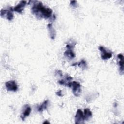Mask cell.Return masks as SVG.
I'll return each instance as SVG.
<instances>
[{
    "label": "cell",
    "mask_w": 124,
    "mask_h": 124,
    "mask_svg": "<svg viewBox=\"0 0 124 124\" xmlns=\"http://www.w3.org/2000/svg\"><path fill=\"white\" fill-rule=\"evenodd\" d=\"M32 11L36 16L46 19L49 18L52 13L51 9L44 6L41 2L38 1H35L32 7Z\"/></svg>",
    "instance_id": "obj_1"
},
{
    "label": "cell",
    "mask_w": 124,
    "mask_h": 124,
    "mask_svg": "<svg viewBox=\"0 0 124 124\" xmlns=\"http://www.w3.org/2000/svg\"><path fill=\"white\" fill-rule=\"evenodd\" d=\"M14 10L10 8L9 9H2L0 11V16L2 17H5L8 20H11L13 19L14 15L12 13V11Z\"/></svg>",
    "instance_id": "obj_2"
},
{
    "label": "cell",
    "mask_w": 124,
    "mask_h": 124,
    "mask_svg": "<svg viewBox=\"0 0 124 124\" xmlns=\"http://www.w3.org/2000/svg\"><path fill=\"white\" fill-rule=\"evenodd\" d=\"M75 124H83L85 120L83 113L80 109H78L77 111L75 117Z\"/></svg>",
    "instance_id": "obj_3"
},
{
    "label": "cell",
    "mask_w": 124,
    "mask_h": 124,
    "mask_svg": "<svg viewBox=\"0 0 124 124\" xmlns=\"http://www.w3.org/2000/svg\"><path fill=\"white\" fill-rule=\"evenodd\" d=\"M71 87L73 88V94L76 96H78L81 93L80 84L78 82L74 81L72 82Z\"/></svg>",
    "instance_id": "obj_4"
},
{
    "label": "cell",
    "mask_w": 124,
    "mask_h": 124,
    "mask_svg": "<svg viewBox=\"0 0 124 124\" xmlns=\"http://www.w3.org/2000/svg\"><path fill=\"white\" fill-rule=\"evenodd\" d=\"M5 86L7 90L8 91L16 92L18 89L17 84L14 80H10L7 81L5 83Z\"/></svg>",
    "instance_id": "obj_5"
},
{
    "label": "cell",
    "mask_w": 124,
    "mask_h": 124,
    "mask_svg": "<svg viewBox=\"0 0 124 124\" xmlns=\"http://www.w3.org/2000/svg\"><path fill=\"white\" fill-rule=\"evenodd\" d=\"M98 49L101 52V57L103 60H107L112 57V53L109 51H107L104 46H99Z\"/></svg>",
    "instance_id": "obj_6"
},
{
    "label": "cell",
    "mask_w": 124,
    "mask_h": 124,
    "mask_svg": "<svg viewBox=\"0 0 124 124\" xmlns=\"http://www.w3.org/2000/svg\"><path fill=\"white\" fill-rule=\"evenodd\" d=\"M31 111V108L28 105H25L23 108V111L21 113L20 117L22 121H24L25 119L28 116Z\"/></svg>",
    "instance_id": "obj_7"
},
{
    "label": "cell",
    "mask_w": 124,
    "mask_h": 124,
    "mask_svg": "<svg viewBox=\"0 0 124 124\" xmlns=\"http://www.w3.org/2000/svg\"><path fill=\"white\" fill-rule=\"evenodd\" d=\"M26 2H27L26 1H21L17 5L14 7V8H13L14 11L17 13H22V11L24 8V7L26 4Z\"/></svg>",
    "instance_id": "obj_8"
},
{
    "label": "cell",
    "mask_w": 124,
    "mask_h": 124,
    "mask_svg": "<svg viewBox=\"0 0 124 124\" xmlns=\"http://www.w3.org/2000/svg\"><path fill=\"white\" fill-rule=\"evenodd\" d=\"M118 58L119 59L118 62V64L120 67V73L123 74L124 73V56L122 54H119L117 56Z\"/></svg>",
    "instance_id": "obj_9"
},
{
    "label": "cell",
    "mask_w": 124,
    "mask_h": 124,
    "mask_svg": "<svg viewBox=\"0 0 124 124\" xmlns=\"http://www.w3.org/2000/svg\"><path fill=\"white\" fill-rule=\"evenodd\" d=\"M49 101L48 100H46L44 101V102L40 106H38L37 108V111L39 112H42L44 110L47 108V106L48 105Z\"/></svg>",
    "instance_id": "obj_10"
},
{
    "label": "cell",
    "mask_w": 124,
    "mask_h": 124,
    "mask_svg": "<svg viewBox=\"0 0 124 124\" xmlns=\"http://www.w3.org/2000/svg\"><path fill=\"white\" fill-rule=\"evenodd\" d=\"M64 56L69 59H72L75 57V53L72 50V48H67L64 52Z\"/></svg>",
    "instance_id": "obj_11"
},
{
    "label": "cell",
    "mask_w": 124,
    "mask_h": 124,
    "mask_svg": "<svg viewBox=\"0 0 124 124\" xmlns=\"http://www.w3.org/2000/svg\"><path fill=\"white\" fill-rule=\"evenodd\" d=\"M47 27L48 29V31L49 32V34H50V37L51 39H54L56 35V31L53 28L52 25L51 24H49L47 25Z\"/></svg>",
    "instance_id": "obj_12"
},
{
    "label": "cell",
    "mask_w": 124,
    "mask_h": 124,
    "mask_svg": "<svg viewBox=\"0 0 124 124\" xmlns=\"http://www.w3.org/2000/svg\"><path fill=\"white\" fill-rule=\"evenodd\" d=\"M84 117L85 120H88L92 116V113L90 109L88 108H86L84 110Z\"/></svg>",
    "instance_id": "obj_13"
},
{
    "label": "cell",
    "mask_w": 124,
    "mask_h": 124,
    "mask_svg": "<svg viewBox=\"0 0 124 124\" xmlns=\"http://www.w3.org/2000/svg\"><path fill=\"white\" fill-rule=\"evenodd\" d=\"M77 64H78V65L79 66L81 67L82 68H85L87 66L86 62L84 60H81V61L79 63H77Z\"/></svg>",
    "instance_id": "obj_14"
},
{
    "label": "cell",
    "mask_w": 124,
    "mask_h": 124,
    "mask_svg": "<svg viewBox=\"0 0 124 124\" xmlns=\"http://www.w3.org/2000/svg\"><path fill=\"white\" fill-rule=\"evenodd\" d=\"M56 94L59 96H62V91L61 90H60L58 92L56 93Z\"/></svg>",
    "instance_id": "obj_15"
},
{
    "label": "cell",
    "mask_w": 124,
    "mask_h": 124,
    "mask_svg": "<svg viewBox=\"0 0 124 124\" xmlns=\"http://www.w3.org/2000/svg\"><path fill=\"white\" fill-rule=\"evenodd\" d=\"M43 123H44V124H45V123H48V124H49V122H48V121H45V122H44Z\"/></svg>",
    "instance_id": "obj_16"
}]
</instances>
